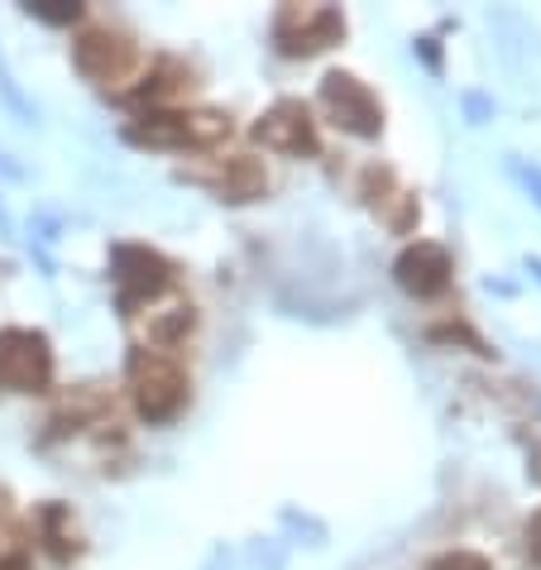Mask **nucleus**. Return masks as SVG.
Here are the masks:
<instances>
[{"mask_svg":"<svg viewBox=\"0 0 541 570\" xmlns=\"http://www.w3.org/2000/svg\"><path fill=\"white\" fill-rule=\"evenodd\" d=\"M53 384V345L35 326L0 331V389L6 393H43Z\"/></svg>","mask_w":541,"mask_h":570,"instance_id":"7ed1b4c3","label":"nucleus"},{"mask_svg":"<svg viewBox=\"0 0 541 570\" xmlns=\"http://www.w3.org/2000/svg\"><path fill=\"white\" fill-rule=\"evenodd\" d=\"M0 570H24V557H0Z\"/></svg>","mask_w":541,"mask_h":570,"instance_id":"6ab92c4d","label":"nucleus"},{"mask_svg":"<svg viewBox=\"0 0 541 570\" xmlns=\"http://www.w3.org/2000/svg\"><path fill=\"white\" fill-rule=\"evenodd\" d=\"M130 399L139 407V417L145 422H173L183 413V403H187V374H183V364L164 355V351H135L130 355Z\"/></svg>","mask_w":541,"mask_h":570,"instance_id":"f03ea898","label":"nucleus"},{"mask_svg":"<svg viewBox=\"0 0 541 570\" xmlns=\"http://www.w3.org/2000/svg\"><path fill=\"white\" fill-rule=\"evenodd\" d=\"M39 528H43V542H49V551L58 561H72L77 551H82V542H77V522L62 503H49V509L39 513Z\"/></svg>","mask_w":541,"mask_h":570,"instance_id":"4468645a","label":"nucleus"},{"mask_svg":"<svg viewBox=\"0 0 541 570\" xmlns=\"http://www.w3.org/2000/svg\"><path fill=\"white\" fill-rule=\"evenodd\" d=\"M0 235H10V220H6V212H0Z\"/></svg>","mask_w":541,"mask_h":570,"instance_id":"aec40b11","label":"nucleus"},{"mask_svg":"<svg viewBox=\"0 0 541 570\" xmlns=\"http://www.w3.org/2000/svg\"><path fill=\"white\" fill-rule=\"evenodd\" d=\"M206 183L226 202H254L268 193V168L254 154H230V158H220L216 173H206Z\"/></svg>","mask_w":541,"mask_h":570,"instance_id":"9b49d317","label":"nucleus"},{"mask_svg":"<svg viewBox=\"0 0 541 570\" xmlns=\"http://www.w3.org/2000/svg\"><path fill=\"white\" fill-rule=\"evenodd\" d=\"M193 322H197V312H193V303H168V307H158L154 303V312L145 316V326H149V351L154 345H173V341H183L187 331H193Z\"/></svg>","mask_w":541,"mask_h":570,"instance_id":"ddd939ff","label":"nucleus"},{"mask_svg":"<svg viewBox=\"0 0 541 570\" xmlns=\"http://www.w3.org/2000/svg\"><path fill=\"white\" fill-rule=\"evenodd\" d=\"M0 91H6V101L20 110V116H29V106H24V97L20 91H14V82H10V72H6V62H0Z\"/></svg>","mask_w":541,"mask_h":570,"instance_id":"f3484780","label":"nucleus"},{"mask_svg":"<svg viewBox=\"0 0 541 570\" xmlns=\"http://www.w3.org/2000/svg\"><path fill=\"white\" fill-rule=\"evenodd\" d=\"M29 14L43 20V24H77L82 20V6H77V0H35Z\"/></svg>","mask_w":541,"mask_h":570,"instance_id":"2eb2a0df","label":"nucleus"},{"mask_svg":"<svg viewBox=\"0 0 541 570\" xmlns=\"http://www.w3.org/2000/svg\"><path fill=\"white\" fill-rule=\"evenodd\" d=\"M528 557L541 566V513H532V522H528Z\"/></svg>","mask_w":541,"mask_h":570,"instance_id":"a211bd4d","label":"nucleus"},{"mask_svg":"<svg viewBox=\"0 0 541 570\" xmlns=\"http://www.w3.org/2000/svg\"><path fill=\"white\" fill-rule=\"evenodd\" d=\"M322 106L341 130L360 135V139H378L384 135V106L355 72H331L322 82Z\"/></svg>","mask_w":541,"mask_h":570,"instance_id":"423d86ee","label":"nucleus"},{"mask_svg":"<svg viewBox=\"0 0 541 570\" xmlns=\"http://www.w3.org/2000/svg\"><path fill=\"white\" fill-rule=\"evenodd\" d=\"M72 58H77V68H82V77H91V82H101V87L125 82V77L139 68L135 39L120 35V29H110V24L87 29V35L72 43Z\"/></svg>","mask_w":541,"mask_h":570,"instance_id":"0eeeda50","label":"nucleus"},{"mask_svg":"<svg viewBox=\"0 0 541 570\" xmlns=\"http://www.w3.org/2000/svg\"><path fill=\"white\" fill-rule=\"evenodd\" d=\"M432 570H493V566L480 557V551H445Z\"/></svg>","mask_w":541,"mask_h":570,"instance_id":"dca6fc26","label":"nucleus"},{"mask_svg":"<svg viewBox=\"0 0 541 570\" xmlns=\"http://www.w3.org/2000/svg\"><path fill=\"white\" fill-rule=\"evenodd\" d=\"M230 135V116L220 110H149L125 125L130 145H149V149H212Z\"/></svg>","mask_w":541,"mask_h":570,"instance_id":"f257e3e1","label":"nucleus"},{"mask_svg":"<svg viewBox=\"0 0 541 570\" xmlns=\"http://www.w3.org/2000/svg\"><path fill=\"white\" fill-rule=\"evenodd\" d=\"M254 139H259L264 149H278V154H293V158L316 154V145H322L307 101H297V97H283V101L268 106L259 116V125H254Z\"/></svg>","mask_w":541,"mask_h":570,"instance_id":"6e6552de","label":"nucleus"},{"mask_svg":"<svg viewBox=\"0 0 541 570\" xmlns=\"http://www.w3.org/2000/svg\"><path fill=\"white\" fill-rule=\"evenodd\" d=\"M393 274H397V283H403V293H412V297H436V293L451 288L455 264H451V255H445V245L417 240V245H407L403 255H397Z\"/></svg>","mask_w":541,"mask_h":570,"instance_id":"1a4fd4ad","label":"nucleus"},{"mask_svg":"<svg viewBox=\"0 0 541 570\" xmlns=\"http://www.w3.org/2000/svg\"><path fill=\"white\" fill-rule=\"evenodd\" d=\"M110 264H116V293L125 316H139V307L149 312L173 288V264L149 245H120Z\"/></svg>","mask_w":541,"mask_h":570,"instance_id":"20e7f679","label":"nucleus"},{"mask_svg":"<svg viewBox=\"0 0 541 570\" xmlns=\"http://www.w3.org/2000/svg\"><path fill=\"white\" fill-rule=\"evenodd\" d=\"M364 202H370L374 216L397 235H407L412 226H417V197L393 178V168H370L364 173Z\"/></svg>","mask_w":541,"mask_h":570,"instance_id":"9d476101","label":"nucleus"},{"mask_svg":"<svg viewBox=\"0 0 541 570\" xmlns=\"http://www.w3.org/2000/svg\"><path fill=\"white\" fill-rule=\"evenodd\" d=\"M187 87H193V68H187L183 58H158L154 68L130 87V97L139 106H149V110H168V101L187 97Z\"/></svg>","mask_w":541,"mask_h":570,"instance_id":"f8f14e48","label":"nucleus"},{"mask_svg":"<svg viewBox=\"0 0 541 570\" xmlns=\"http://www.w3.org/2000/svg\"><path fill=\"white\" fill-rule=\"evenodd\" d=\"M345 39V14L331 6H283L274 20V43L288 58H312Z\"/></svg>","mask_w":541,"mask_h":570,"instance_id":"39448f33","label":"nucleus"}]
</instances>
